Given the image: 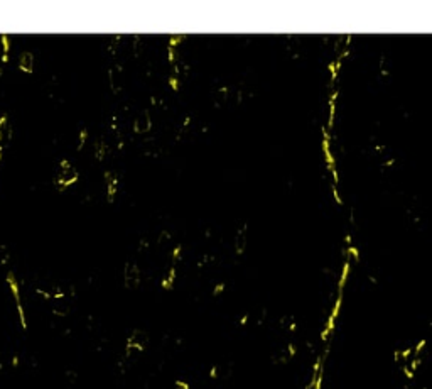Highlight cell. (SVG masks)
<instances>
[{
  "mask_svg": "<svg viewBox=\"0 0 432 389\" xmlns=\"http://www.w3.org/2000/svg\"><path fill=\"white\" fill-rule=\"evenodd\" d=\"M108 78H110V85L113 88V91H120L125 85V73L122 68L118 66H113L110 69L108 73Z\"/></svg>",
  "mask_w": 432,
  "mask_h": 389,
  "instance_id": "cell-7",
  "label": "cell"
},
{
  "mask_svg": "<svg viewBox=\"0 0 432 389\" xmlns=\"http://www.w3.org/2000/svg\"><path fill=\"white\" fill-rule=\"evenodd\" d=\"M78 179V169L74 168L73 164L69 163H63L58 168V173H56V181L61 188H66L69 184H73Z\"/></svg>",
  "mask_w": 432,
  "mask_h": 389,
  "instance_id": "cell-1",
  "label": "cell"
},
{
  "mask_svg": "<svg viewBox=\"0 0 432 389\" xmlns=\"http://www.w3.org/2000/svg\"><path fill=\"white\" fill-rule=\"evenodd\" d=\"M123 279H125V286L130 289H135L137 286L140 284L142 272H140V269H138V266L135 262H128L127 266H125Z\"/></svg>",
  "mask_w": 432,
  "mask_h": 389,
  "instance_id": "cell-2",
  "label": "cell"
},
{
  "mask_svg": "<svg viewBox=\"0 0 432 389\" xmlns=\"http://www.w3.org/2000/svg\"><path fill=\"white\" fill-rule=\"evenodd\" d=\"M213 376L220 381H225L231 376V365L230 364H218L215 369H213Z\"/></svg>",
  "mask_w": 432,
  "mask_h": 389,
  "instance_id": "cell-9",
  "label": "cell"
},
{
  "mask_svg": "<svg viewBox=\"0 0 432 389\" xmlns=\"http://www.w3.org/2000/svg\"><path fill=\"white\" fill-rule=\"evenodd\" d=\"M53 300V303H51V310H53V313H56L58 317H66V315L69 313V310H71V303H69L68 298H64L63 295L56 296V298H51Z\"/></svg>",
  "mask_w": 432,
  "mask_h": 389,
  "instance_id": "cell-6",
  "label": "cell"
},
{
  "mask_svg": "<svg viewBox=\"0 0 432 389\" xmlns=\"http://www.w3.org/2000/svg\"><path fill=\"white\" fill-rule=\"evenodd\" d=\"M245 245H247V232L241 229L235 234V249L238 252H241L245 249Z\"/></svg>",
  "mask_w": 432,
  "mask_h": 389,
  "instance_id": "cell-10",
  "label": "cell"
},
{
  "mask_svg": "<svg viewBox=\"0 0 432 389\" xmlns=\"http://www.w3.org/2000/svg\"><path fill=\"white\" fill-rule=\"evenodd\" d=\"M133 129L137 134H147L152 129V117L149 110H140L133 120Z\"/></svg>",
  "mask_w": 432,
  "mask_h": 389,
  "instance_id": "cell-3",
  "label": "cell"
},
{
  "mask_svg": "<svg viewBox=\"0 0 432 389\" xmlns=\"http://www.w3.org/2000/svg\"><path fill=\"white\" fill-rule=\"evenodd\" d=\"M14 362H16V359H14V355L11 352H2V354H0V367L2 369L11 367V365H14Z\"/></svg>",
  "mask_w": 432,
  "mask_h": 389,
  "instance_id": "cell-11",
  "label": "cell"
},
{
  "mask_svg": "<svg viewBox=\"0 0 432 389\" xmlns=\"http://www.w3.org/2000/svg\"><path fill=\"white\" fill-rule=\"evenodd\" d=\"M19 68L26 73H31L32 69H34V54L27 53V51L22 53L21 56H19Z\"/></svg>",
  "mask_w": 432,
  "mask_h": 389,
  "instance_id": "cell-8",
  "label": "cell"
},
{
  "mask_svg": "<svg viewBox=\"0 0 432 389\" xmlns=\"http://www.w3.org/2000/svg\"><path fill=\"white\" fill-rule=\"evenodd\" d=\"M173 389H189V386L186 382H176L173 386Z\"/></svg>",
  "mask_w": 432,
  "mask_h": 389,
  "instance_id": "cell-13",
  "label": "cell"
},
{
  "mask_svg": "<svg viewBox=\"0 0 432 389\" xmlns=\"http://www.w3.org/2000/svg\"><path fill=\"white\" fill-rule=\"evenodd\" d=\"M149 344V335L146 330H133L128 337V347L137 350H143Z\"/></svg>",
  "mask_w": 432,
  "mask_h": 389,
  "instance_id": "cell-5",
  "label": "cell"
},
{
  "mask_svg": "<svg viewBox=\"0 0 432 389\" xmlns=\"http://www.w3.org/2000/svg\"><path fill=\"white\" fill-rule=\"evenodd\" d=\"M11 139H12V124L7 117H2L0 119V157H2V152L7 149Z\"/></svg>",
  "mask_w": 432,
  "mask_h": 389,
  "instance_id": "cell-4",
  "label": "cell"
},
{
  "mask_svg": "<svg viewBox=\"0 0 432 389\" xmlns=\"http://www.w3.org/2000/svg\"><path fill=\"white\" fill-rule=\"evenodd\" d=\"M9 261V251L6 245H0V264H6Z\"/></svg>",
  "mask_w": 432,
  "mask_h": 389,
  "instance_id": "cell-12",
  "label": "cell"
}]
</instances>
